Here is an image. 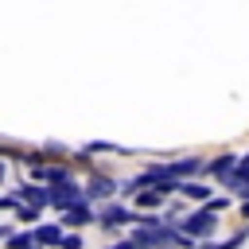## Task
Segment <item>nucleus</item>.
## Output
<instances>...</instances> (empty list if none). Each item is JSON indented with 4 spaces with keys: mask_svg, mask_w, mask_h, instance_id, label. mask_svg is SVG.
I'll return each mask as SVG.
<instances>
[{
    "mask_svg": "<svg viewBox=\"0 0 249 249\" xmlns=\"http://www.w3.org/2000/svg\"><path fill=\"white\" fill-rule=\"evenodd\" d=\"M214 226H218V222H214L210 210H195V214H187V218L179 222V233H187V237L195 241V237H210Z\"/></svg>",
    "mask_w": 249,
    "mask_h": 249,
    "instance_id": "nucleus-1",
    "label": "nucleus"
},
{
    "mask_svg": "<svg viewBox=\"0 0 249 249\" xmlns=\"http://www.w3.org/2000/svg\"><path fill=\"white\" fill-rule=\"evenodd\" d=\"M51 202L66 214V210H78V206H86V191H78L74 183H62V187H51Z\"/></svg>",
    "mask_w": 249,
    "mask_h": 249,
    "instance_id": "nucleus-2",
    "label": "nucleus"
},
{
    "mask_svg": "<svg viewBox=\"0 0 249 249\" xmlns=\"http://www.w3.org/2000/svg\"><path fill=\"white\" fill-rule=\"evenodd\" d=\"M124 222H140V214H132L128 206H105L101 210V226H124Z\"/></svg>",
    "mask_w": 249,
    "mask_h": 249,
    "instance_id": "nucleus-3",
    "label": "nucleus"
},
{
    "mask_svg": "<svg viewBox=\"0 0 249 249\" xmlns=\"http://www.w3.org/2000/svg\"><path fill=\"white\" fill-rule=\"evenodd\" d=\"M113 191H117V183L105 179V175H93V179L86 183V198H109Z\"/></svg>",
    "mask_w": 249,
    "mask_h": 249,
    "instance_id": "nucleus-4",
    "label": "nucleus"
},
{
    "mask_svg": "<svg viewBox=\"0 0 249 249\" xmlns=\"http://www.w3.org/2000/svg\"><path fill=\"white\" fill-rule=\"evenodd\" d=\"M16 198H23L27 206H43V202H51V191H43V187H31V183H27V187H19V191H16Z\"/></svg>",
    "mask_w": 249,
    "mask_h": 249,
    "instance_id": "nucleus-5",
    "label": "nucleus"
},
{
    "mask_svg": "<svg viewBox=\"0 0 249 249\" xmlns=\"http://www.w3.org/2000/svg\"><path fill=\"white\" fill-rule=\"evenodd\" d=\"M86 222H93V214H89V206H78V210H66L62 214V226H86Z\"/></svg>",
    "mask_w": 249,
    "mask_h": 249,
    "instance_id": "nucleus-6",
    "label": "nucleus"
},
{
    "mask_svg": "<svg viewBox=\"0 0 249 249\" xmlns=\"http://www.w3.org/2000/svg\"><path fill=\"white\" fill-rule=\"evenodd\" d=\"M35 241L39 245H62V230L58 226H39L35 230Z\"/></svg>",
    "mask_w": 249,
    "mask_h": 249,
    "instance_id": "nucleus-7",
    "label": "nucleus"
},
{
    "mask_svg": "<svg viewBox=\"0 0 249 249\" xmlns=\"http://www.w3.org/2000/svg\"><path fill=\"white\" fill-rule=\"evenodd\" d=\"M233 167H241V160H237V156H218V160L210 163V171H214V175H226V179H230V171H233Z\"/></svg>",
    "mask_w": 249,
    "mask_h": 249,
    "instance_id": "nucleus-8",
    "label": "nucleus"
},
{
    "mask_svg": "<svg viewBox=\"0 0 249 249\" xmlns=\"http://www.w3.org/2000/svg\"><path fill=\"white\" fill-rule=\"evenodd\" d=\"M183 195H187V198H198V202H210V198H214L210 187H202V183H183Z\"/></svg>",
    "mask_w": 249,
    "mask_h": 249,
    "instance_id": "nucleus-9",
    "label": "nucleus"
},
{
    "mask_svg": "<svg viewBox=\"0 0 249 249\" xmlns=\"http://www.w3.org/2000/svg\"><path fill=\"white\" fill-rule=\"evenodd\" d=\"M8 249H39V241H35V233H16L8 241Z\"/></svg>",
    "mask_w": 249,
    "mask_h": 249,
    "instance_id": "nucleus-10",
    "label": "nucleus"
},
{
    "mask_svg": "<svg viewBox=\"0 0 249 249\" xmlns=\"http://www.w3.org/2000/svg\"><path fill=\"white\" fill-rule=\"evenodd\" d=\"M136 202H140V206H160V202H163V195H160V191H140V195H136Z\"/></svg>",
    "mask_w": 249,
    "mask_h": 249,
    "instance_id": "nucleus-11",
    "label": "nucleus"
},
{
    "mask_svg": "<svg viewBox=\"0 0 249 249\" xmlns=\"http://www.w3.org/2000/svg\"><path fill=\"white\" fill-rule=\"evenodd\" d=\"M19 218H23V222H35V218H39V206H19Z\"/></svg>",
    "mask_w": 249,
    "mask_h": 249,
    "instance_id": "nucleus-12",
    "label": "nucleus"
},
{
    "mask_svg": "<svg viewBox=\"0 0 249 249\" xmlns=\"http://www.w3.org/2000/svg\"><path fill=\"white\" fill-rule=\"evenodd\" d=\"M62 249H82V237H78V233H66V237H62Z\"/></svg>",
    "mask_w": 249,
    "mask_h": 249,
    "instance_id": "nucleus-13",
    "label": "nucleus"
},
{
    "mask_svg": "<svg viewBox=\"0 0 249 249\" xmlns=\"http://www.w3.org/2000/svg\"><path fill=\"white\" fill-rule=\"evenodd\" d=\"M109 249H136V241L128 237V241H117V245H109Z\"/></svg>",
    "mask_w": 249,
    "mask_h": 249,
    "instance_id": "nucleus-14",
    "label": "nucleus"
},
{
    "mask_svg": "<svg viewBox=\"0 0 249 249\" xmlns=\"http://www.w3.org/2000/svg\"><path fill=\"white\" fill-rule=\"evenodd\" d=\"M237 175H241V179L249 183V160H241V167H237Z\"/></svg>",
    "mask_w": 249,
    "mask_h": 249,
    "instance_id": "nucleus-15",
    "label": "nucleus"
}]
</instances>
